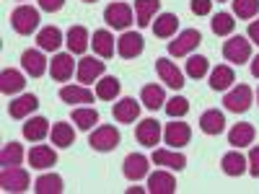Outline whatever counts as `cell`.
Segmentation results:
<instances>
[{"label":"cell","instance_id":"ffe728a7","mask_svg":"<svg viewBox=\"0 0 259 194\" xmlns=\"http://www.w3.org/2000/svg\"><path fill=\"white\" fill-rule=\"evenodd\" d=\"M24 85H26V78L21 75L18 70L6 68L3 73H0V91H3L6 96H11V93H21V91H24Z\"/></svg>","mask_w":259,"mask_h":194},{"label":"cell","instance_id":"1f68e13d","mask_svg":"<svg viewBox=\"0 0 259 194\" xmlns=\"http://www.w3.org/2000/svg\"><path fill=\"white\" fill-rule=\"evenodd\" d=\"M177 29H179V18H177L174 13H161V16L156 18V24H153V34H156L158 39L174 36Z\"/></svg>","mask_w":259,"mask_h":194},{"label":"cell","instance_id":"e0dca14e","mask_svg":"<svg viewBox=\"0 0 259 194\" xmlns=\"http://www.w3.org/2000/svg\"><path fill=\"white\" fill-rule=\"evenodd\" d=\"M29 163H31V168L45 171V168H50V166L57 163V153H55L50 145H34L29 150Z\"/></svg>","mask_w":259,"mask_h":194},{"label":"cell","instance_id":"60d3db41","mask_svg":"<svg viewBox=\"0 0 259 194\" xmlns=\"http://www.w3.org/2000/svg\"><path fill=\"white\" fill-rule=\"evenodd\" d=\"M256 13H259V0H233V16L249 21Z\"/></svg>","mask_w":259,"mask_h":194},{"label":"cell","instance_id":"8d00e7d4","mask_svg":"<svg viewBox=\"0 0 259 194\" xmlns=\"http://www.w3.org/2000/svg\"><path fill=\"white\" fill-rule=\"evenodd\" d=\"M73 122L78 124V129H91L94 124H99V112L91 106H78L73 109Z\"/></svg>","mask_w":259,"mask_h":194},{"label":"cell","instance_id":"b9f144b4","mask_svg":"<svg viewBox=\"0 0 259 194\" xmlns=\"http://www.w3.org/2000/svg\"><path fill=\"white\" fill-rule=\"evenodd\" d=\"M166 114L171 117V119H179V117H184L187 112H189V101L184 99V96H174L171 101H166Z\"/></svg>","mask_w":259,"mask_h":194},{"label":"cell","instance_id":"7a4b0ae2","mask_svg":"<svg viewBox=\"0 0 259 194\" xmlns=\"http://www.w3.org/2000/svg\"><path fill=\"white\" fill-rule=\"evenodd\" d=\"M89 145L94 150H99V153H109V150H114L119 145V129L114 124H101L94 129V135L89 137Z\"/></svg>","mask_w":259,"mask_h":194},{"label":"cell","instance_id":"4316f807","mask_svg":"<svg viewBox=\"0 0 259 194\" xmlns=\"http://www.w3.org/2000/svg\"><path fill=\"white\" fill-rule=\"evenodd\" d=\"M221 168H223V174H228V176H241V174H246V158L239 153V148H236V150H231V153L223 156Z\"/></svg>","mask_w":259,"mask_h":194},{"label":"cell","instance_id":"6da1fadb","mask_svg":"<svg viewBox=\"0 0 259 194\" xmlns=\"http://www.w3.org/2000/svg\"><path fill=\"white\" fill-rule=\"evenodd\" d=\"M11 26L16 34L21 36H29L39 29V11L31 8V6H18L13 13H11Z\"/></svg>","mask_w":259,"mask_h":194},{"label":"cell","instance_id":"7bdbcfd3","mask_svg":"<svg viewBox=\"0 0 259 194\" xmlns=\"http://www.w3.org/2000/svg\"><path fill=\"white\" fill-rule=\"evenodd\" d=\"M212 11V0H192V13L194 16H207Z\"/></svg>","mask_w":259,"mask_h":194},{"label":"cell","instance_id":"f546056e","mask_svg":"<svg viewBox=\"0 0 259 194\" xmlns=\"http://www.w3.org/2000/svg\"><path fill=\"white\" fill-rule=\"evenodd\" d=\"M94 52L99 55V57H104V60H109L112 55H114V36L106 31V29H99V31H94Z\"/></svg>","mask_w":259,"mask_h":194},{"label":"cell","instance_id":"ba28073f","mask_svg":"<svg viewBox=\"0 0 259 194\" xmlns=\"http://www.w3.org/2000/svg\"><path fill=\"white\" fill-rule=\"evenodd\" d=\"M104 70H106V65H104L101 60H96V57H83V60H78L75 78H78L80 85H89V83L99 80V78L104 75Z\"/></svg>","mask_w":259,"mask_h":194},{"label":"cell","instance_id":"2e32d148","mask_svg":"<svg viewBox=\"0 0 259 194\" xmlns=\"http://www.w3.org/2000/svg\"><path fill=\"white\" fill-rule=\"evenodd\" d=\"M21 65H24V70L31 75V78H41L47 73V60L39 50H26L21 55Z\"/></svg>","mask_w":259,"mask_h":194},{"label":"cell","instance_id":"ac0fdd59","mask_svg":"<svg viewBox=\"0 0 259 194\" xmlns=\"http://www.w3.org/2000/svg\"><path fill=\"white\" fill-rule=\"evenodd\" d=\"M148 191L150 194H174L177 191V181L168 171H156L148 176Z\"/></svg>","mask_w":259,"mask_h":194},{"label":"cell","instance_id":"e575fe53","mask_svg":"<svg viewBox=\"0 0 259 194\" xmlns=\"http://www.w3.org/2000/svg\"><path fill=\"white\" fill-rule=\"evenodd\" d=\"M75 142V132H73V127L68 122H57L52 124V145L57 148H70Z\"/></svg>","mask_w":259,"mask_h":194},{"label":"cell","instance_id":"836d02e7","mask_svg":"<svg viewBox=\"0 0 259 194\" xmlns=\"http://www.w3.org/2000/svg\"><path fill=\"white\" fill-rule=\"evenodd\" d=\"M119 80L114 78V75H101V80L96 83V96L101 99V101H114L117 96H119Z\"/></svg>","mask_w":259,"mask_h":194},{"label":"cell","instance_id":"8fae6325","mask_svg":"<svg viewBox=\"0 0 259 194\" xmlns=\"http://www.w3.org/2000/svg\"><path fill=\"white\" fill-rule=\"evenodd\" d=\"M143 36L135 34V31H124L117 41V52L122 60H135L138 55H143Z\"/></svg>","mask_w":259,"mask_h":194},{"label":"cell","instance_id":"8992f818","mask_svg":"<svg viewBox=\"0 0 259 194\" xmlns=\"http://www.w3.org/2000/svg\"><path fill=\"white\" fill-rule=\"evenodd\" d=\"M223 57L233 65H241V62L251 60V41L244 36H231L223 44Z\"/></svg>","mask_w":259,"mask_h":194},{"label":"cell","instance_id":"4fadbf2b","mask_svg":"<svg viewBox=\"0 0 259 194\" xmlns=\"http://www.w3.org/2000/svg\"><path fill=\"white\" fill-rule=\"evenodd\" d=\"M135 137H138V142L145 145V148H156L158 140H161V124H158L156 119H143V122L138 124V129H135Z\"/></svg>","mask_w":259,"mask_h":194},{"label":"cell","instance_id":"3957f363","mask_svg":"<svg viewBox=\"0 0 259 194\" xmlns=\"http://www.w3.org/2000/svg\"><path fill=\"white\" fill-rule=\"evenodd\" d=\"M0 186H3V191H26L29 171L21 166H3V171H0Z\"/></svg>","mask_w":259,"mask_h":194},{"label":"cell","instance_id":"d590c367","mask_svg":"<svg viewBox=\"0 0 259 194\" xmlns=\"http://www.w3.org/2000/svg\"><path fill=\"white\" fill-rule=\"evenodd\" d=\"M65 186H62V179L57 174H45V176H39L36 184H34V191L36 194H60Z\"/></svg>","mask_w":259,"mask_h":194},{"label":"cell","instance_id":"f35d334b","mask_svg":"<svg viewBox=\"0 0 259 194\" xmlns=\"http://www.w3.org/2000/svg\"><path fill=\"white\" fill-rule=\"evenodd\" d=\"M210 26H212V31L218 34V36H228L236 29V21H233L231 13H218V16H212V24Z\"/></svg>","mask_w":259,"mask_h":194},{"label":"cell","instance_id":"9a60e30c","mask_svg":"<svg viewBox=\"0 0 259 194\" xmlns=\"http://www.w3.org/2000/svg\"><path fill=\"white\" fill-rule=\"evenodd\" d=\"M36 106H39V99L34 93H24L8 104V114H11V119H24L31 112H36Z\"/></svg>","mask_w":259,"mask_h":194},{"label":"cell","instance_id":"d6a6232c","mask_svg":"<svg viewBox=\"0 0 259 194\" xmlns=\"http://www.w3.org/2000/svg\"><path fill=\"white\" fill-rule=\"evenodd\" d=\"M233 80H236L233 68H228V65H218V68L212 70V75H210V88L212 91H226Z\"/></svg>","mask_w":259,"mask_h":194},{"label":"cell","instance_id":"5bb4252c","mask_svg":"<svg viewBox=\"0 0 259 194\" xmlns=\"http://www.w3.org/2000/svg\"><path fill=\"white\" fill-rule=\"evenodd\" d=\"M189 137H192V129H189V124H184V122H171V124H166V129H163V140H166V145H171V148L187 145Z\"/></svg>","mask_w":259,"mask_h":194},{"label":"cell","instance_id":"681fc988","mask_svg":"<svg viewBox=\"0 0 259 194\" xmlns=\"http://www.w3.org/2000/svg\"><path fill=\"white\" fill-rule=\"evenodd\" d=\"M256 101H259V91H256Z\"/></svg>","mask_w":259,"mask_h":194},{"label":"cell","instance_id":"d6986e66","mask_svg":"<svg viewBox=\"0 0 259 194\" xmlns=\"http://www.w3.org/2000/svg\"><path fill=\"white\" fill-rule=\"evenodd\" d=\"M254 137H256L254 124L241 122V124H233V129L228 132V145H233V148H244V145H251Z\"/></svg>","mask_w":259,"mask_h":194},{"label":"cell","instance_id":"277c9868","mask_svg":"<svg viewBox=\"0 0 259 194\" xmlns=\"http://www.w3.org/2000/svg\"><path fill=\"white\" fill-rule=\"evenodd\" d=\"M202 41V34L197 29H184L177 34L174 41H168V55L171 57H184L189 55L192 50H197V44Z\"/></svg>","mask_w":259,"mask_h":194},{"label":"cell","instance_id":"f1b7e54d","mask_svg":"<svg viewBox=\"0 0 259 194\" xmlns=\"http://www.w3.org/2000/svg\"><path fill=\"white\" fill-rule=\"evenodd\" d=\"M153 163L156 166H166V168H174V171H182L187 166V158L177 150H153Z\"/></svg>","mask_w":259,"mask_h":194},{"label":"cell","instance_id":"30bf717a","mask_svg":"<svg viewBox=\"0 0 259 194\" xmlns=\"http://www.w3.org/2000/svg\"><path fill=\"white\" fill-rule=\"evenodd\" d=\"M78 68V62H73V52H60L52 57V65H50V73L57 83H65L73 78V70Z\"/></svg>","mask_w":259,"mask_h":194},{"label":"cell","instance_id":"7402d4cb","mask_svg":"<svg viewBox=\"0 0 259 194\" xmlns=\"http://www.w3.org/2000/svg\"><path fill=\"white\" fill-rule=\"evenodd\" d=\"M140 117V104L135 99H122L114 104V119L119 124H130V122H135Z\"/></svg>","mask_w":259,"mask_h":194},{"label":"cell","instance_id":"cb8c5ba5","mask_svg":"<svg viewBox=\"0 0 259 194\" xmlns=\"http://www.w3.org/2000/svg\"><path fill=\"white\" fill-rule=\"evenodd\" d=\"M158 8H161V0H135L138 26H140V29L150 26V21H153V16L158 13Z\"/></svg>","mask_w":259,"mask_h":194},{"label":"cell","instance_id":"7c38bea8","mask_svg":"<svg viewBox=\"0 0 259 194\" xmlns=\"http://www.w3.org/2000/svg\"><path fill=\"white\" fill-rule=\"evenodd\" d=\"M122 171H124V179L127 181H140V179L148 176V158L143 153H130L124 158Z\"/></svg>","mask_w":259,"mask_h":194},{"label":"cell","instance_id":"5b68a950","mask_svg":"<svg viewBox=\"0 0 259 194\" xmlns=\"http://www.w3.org/2000/svg\"><path fill=\"white\" fill-rule=\"evenodd\" d=\"M251 101H254V91L249 88V85H236V88L228 91L226 99H223L226 109L233 112V114H244V112H249Z\"/></svg>","mask_w":259,"mask_h":194},{"label":"cell","instance_id":"7dc6e473","mask_svg":"<svg viewBox=\"0 0 259 194\" xmlns=\"http://www.w3.org/2000/svg\"><path fill=\"white\" fill-rule=\"evenodd\" d=\"M251 75H254V78H259V55L251 60Z\"/></svg>","mask_w":259,"mask_h":194},{"label":"cell","instance_id":"bcb514c9","mask_svg":"<svg viewBox=\"0 0 259 194\" xmlns=\"http://www.w3.org/2000/svg\"><path fill=\"white\" fill-rule=\"evenodd\" d=\"M249 39L254 41V44H259V21H251L249 24Z\"/></svg>","mask_w":259,"mask_h":194},{"label":"cell","instance_id":"ee69618b","mask_svg":"<svg viewBox=\"0 0 259 194\" xmlns=\"http://www.w3.org/2000/svg\"><path fill=\"white\" fill-rule=\"evenodd\" d=\"M249 174L259 176V145L251 148V153H249Z\"/></svg>","mask_w":259,"mask_h":194},{"label":"cell","instance_id":"44dd1931","mask_svg":"<svg viewBox=\"0 0 259 194\" xmlns=\"http://www.w3.org/2000/svg\"><path fill=\"white\" fill-rule=\"evenodd\" d=\"M140 101H143L145 109L156 112V109H161V106H166V93H163L161 85L150 83V85H143V91H140Z\"/></svg>","mask_w":259,"mask_h":194},{"label":"cell","instance_id":"52a82bcc","mask_svg":"<svg viewBox=\"0 0 259 194\" xmlns=\"http://www.w3.org/2000/svg\"><path fill=\"white\" fill-rule=\"evenodd\" d=\"M104 21H106V26L124 31L130 24H133V8H130L127 3H112L104 11Z\"/></svg>","mask_w":259,"mask_h":194},{"label":"cell","instance_id":"c3c4849f","mask_svg":"<svg viewBox=\"0 0 259 194\" xmlns=\"http://www.w3.org/2000/svg\"><path fill=\"white\" fill-rule=\"evenodd\" d=\"M83 3H96V0H83Z\"/></svg>","mask_w":259,"mask_h":194},{"label":"cell","instance_id":"603a6c76","mask_svg":"<svg viewBox=\"0 0 259 194\" xmlns=\"http://www.w3.org/2000/svg\"><path fill=\"white\" fill-rule=\"evenodd\" d=\"M200 129H202L205 135H221L223 129H226V117L218 109H207L200 117Z\"/></svg>","mask_w":259,"mask_h":194},{"label":"cell","instance_id":"9c48e42d","mask_svg":"<svg viewBox=\"0 0 259 194\" xmlns=\"http://www.w3.org/2000/svg\"><path fill=\"white\" fill-rule=\"evenodd\" d=\"M156 73L161 75V80L168 85V88H174V91H179L182 85H184V75H182V70H179L168 57H158V60H156Z\"/></svg>","mask_w":259,"mask_h":194},{"label":"cell","instance_id":"4dcf8cb0","mask_svg":"<svg viewBox=\"0 0 259 194\" xmlns=\"http://www.w3.org/2000/svg\"><path fill=\"white\" fill-rule=\"evenodd\" d=\"M47 135H50V122H47L45 117H31V119L24 124V137H26V140L39 142V140H45Z\"/></svg>","mask_w":259,"mask_h":194},{"label":"cell","instance_id":"83f0119b","mask_svg":"<svg viewBox=\"0 0 259 194\" xmlns=\"http://www.w3.org/2000/svg\"><path fill=\"white\" fill-rule=\"evenodd\" d=\"M36 44H39V50H45V52L60 50V44H62V31H60L57 26H45V29L36 34Z\"/></svg>","mask_w":259,"mask_h":194},{"label":"cell","instance_id":"484cf974","mask_svg":"<svg viewBox=\"0 0 259 194\" xmlns=\"http://www.w3.org/2000/svg\"><path fill=\"white\" fill-rule=\"evenodd\" d=\"M68 50L73 52V55H83L85 50H89V29L85 26H70V31H68Z\"/></svg>","mask_w":259,"mask_h":194},{"label":"cell","instance_id":"f6af8a7d","mask_svg":"<svg viewBox=\"0 0 259 194\" xmlns=\"http://www.w3.org/2000/svg\"><path fill=\"white\" fill-rule=\"evenodd\" d=\"M62 6H65V0H39V8L47 13H57Z\"/></svg>","mask_w":259,"mask_h":194},{"label":"cell","instance_id":"d4e9b609","mask_svg":"<svg viewBox=\"0 0 259 194\" xmlns=\"http://www.w3.org/2000/svg\"><path fill=\"white\" fill-rule=\"evenodd\" d=\"M60 99L65 104H94V91H89L85 85H65L60 88Z\"/></svg>","mask_w":259,"mask_h":194},{"label":"cell","instance_id":"74e56055","mask_svg":"<svg viewBox=\"0 0 259 194\" xmlns=\"http://www.w3.org/2000/svg\"><path fill=\"white\" fill-rule=\"evenodd\" d=\"M21 161H24V148L18 142L3 145V150H0V166H18Z\"/></svg>","mask_w":259,"mask_h":194},{"label":"cell","instance_id":"f907efd6","mask_svg":"<svg viewBox=\"0 0 259 194\" xmlns=\"http://www.w3.org/2000/svg\"><path fill=\"white\" fill-rule=\"evenodd\" d=\"M218 3H226V0H218Z\"/></svg>","mask_w":259,"mask_h":194},{"label":"cell","instance_id":"ab89813d","mask_svg":"<svg viewBox=\"0 0 259 194\" xmlns=\"http://www.w3.org/2000/svg\"><path fill=\"white\" fill-rule=\"evenodd\" d=\"M207 68H210V62H207V57H202V55H192V57L187 60V75L194 78V80H200V78L207 73Z\"/></svg>","mask_w":259,"mask_h":194}]
</instances>
